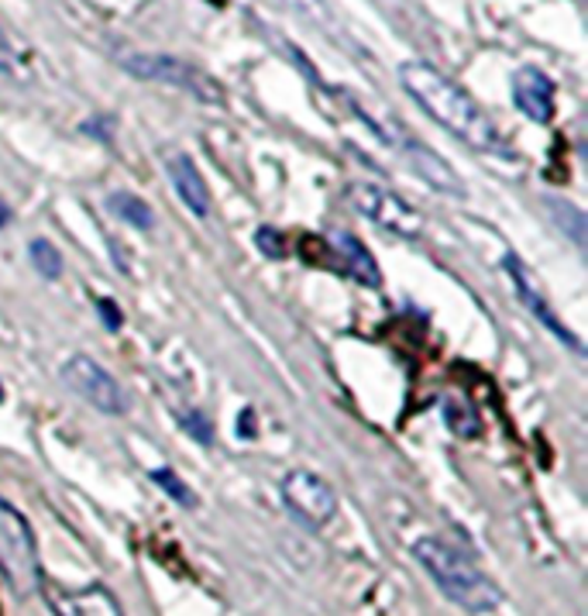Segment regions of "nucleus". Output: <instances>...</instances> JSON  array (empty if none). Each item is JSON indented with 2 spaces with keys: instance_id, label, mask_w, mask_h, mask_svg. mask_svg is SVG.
Masks as SVG:
<instances>
[{
  "instance_id": "1",
  "label": "nucleus",
  "mask_w": 588,
  "mask_h": 616,
  "mask_svg": "<svg viewBox=\"0 0 588 616\" xmlns=\"http://www.w3.org/2000/svg\"><path fill=\"white\" fill-rule=\"evenodd\" d=\"M399 83L406 97L414 100L434 125H440L448 135L464 141L468 149H479L489 156H510L506 138L489 121V114L479 107V100L464 91L461 83L445 76L437 66L424 59H409L399 66Z\"/></svg>"
},
{
  "instance_id": "2",
  "label": "nucleus",
  "mask_w": 588,
  "mask_h": 616,
  "mask_svg": "<svg viewBox=\"0 0 588 616\" xmlns=\"http://www.w3.org/2000/svg\"><path fill=\"white\" fill-rule=\"evenodd\" d=\"M417 562L427 569V575L437 582V590L445 593L451 603H458L468 613H489L503 603V590L468 559L464 551L440 538H420L414 544Z\"/></svg>"
},
{
  "instance_id": "3",
  "label": "nucleus",
  "mask_w": 588,
  "mask_h": 616,
  "mask_svg": "<svg viewBox=\"0 0 588 616\" xmlns=\"http://www.w3.org/2000/svg\"><path fill=\"white\" fill-rule=\"evenodd\" d=\"M121 66L138 76V79H152V83H165L175 86V91H183L203 104H221L224 91L214 76H207L203 70H196L193 63L180 55H165V52H128L121 59Z\"/></svg>"
},
{
  "instance_id": "4",
  "label": "nucleus",
  "mask_w": 588,
  "mask_h": 616,
  "mask_svg": "<svg viewBox=\"0 0 588 616\" xmlns=\"http://www.w3.org/2000/svg\"><path fill=\"white\" fill-rule=\"evenodd\" d=\"M348 203L362 217H368L375 227L399 234V238H420V231H424V217H420V211L414 208V203H406L399 193L378 187V183H368V180L351 183L348 187Z\"/></svg>"
},
{
  "instance_id": "5",
  "label": "nucleus",
  "mask_w": 588,
  "mask_h": 616,
  "mask_svg": "<svg viewBox=\"0 0 588 616\" xmlns=\"http://www.w3.org/2000/svg\"><path fill=\"white\" fill-rule=\"evenodd\" d=\"M0 565H4L14 590L24 596L39 585V548L28 520L0 500Z\"/></svg>"
},
{
  "instance_id": "6",
  "label": "nucleus",
  "mask_w": 588,
  "mask_h": 616,
  "mask_svg": "<svg viewBox=\"0 0 588 616\" xmlns=\"http://www.w3.org/2000/svg\"><path fill=\"white\" fill-rule=\"evenodd\" d=\"M63 383L79 396L86 400L94 410H100V414L107 417H125L131 410V396L128 390L117 383V379L90 355H73L66 359L63 365Z\"/></svg>"
},
{
  "instance_id": "7",
  "label": "nucleus",
  "mask_w": 588,
  "mask_h": 616,
  "mask_svg": "<svg viewBox=\"0 0 588 616\" xmlns=\"http://www.w3.org/2000/svg\"><path fill=\"white\" fill-rule=\"evenodd\" d=\"M282 500H286V507L292 513H297L310 527H323L338 513L334 489L323 482L320 476L307 472V468H297V472H289L282 479Z\"/></svg>"
},
{
  "instance_id": "8",
  "label": "nucleus",
  "mask_w": 588,
  "mask_h": 616,
  "mask_svg": "<svg viewBox=\"0 0 588 616\" xmlns=\"http://www.w3.org/2000/svg\"><path fill=\"white\" fill-rule=\"evenodd\" d=\"M503 266L510 269V276H513V286H516V293H520V300H523V307L531 310L541 325L557 338V341H565L568 348H575V351H581V341L562 325V320H557V314L550 310V304L544 300V293L537 289V283H534V276H531V269L523 266V262L516 258V255H506L503 258Z\"/></svg>"
},
{
  "instance_id": "9",
  "label": "nucleus",
  "mask_w": 588,
  "mask_h": 616,
  "mask_svg": "<svg viewBox=\"0 0 588 616\" xmlns=\"http://www.w3.org/2000/svg\"><path fill=\"white\" fill-rule=\"evenodd\" d=\"M165 176L180 197L186 203V211L200 221L211 217V190L203 183V176L196 169V162L186 152H165Z\"/></svg>"
},
{
  "instance_id": "10",
  "label": "nucleus",
  "mask_w": 588,
  "mask_h": 616,
  "mask_svg": "<svg viewBox=\"0 0 588 616\" xmlns=\"http://www.w3.org/2000/svg\"><path fill=\"white\" fill-rule=\"evenodd\" d=\"M513 104L520 107L523 117H531L537 125H547L554 117V79L537 70V66H523L513 76Z\"/></svg>"
},
{
  "instance_id": "11",
  "label": "nucleus",
  "mask_w": 588,
  "mask_h": 616,
  "mask_svg": "<svg viewBox=\"0 0 588 616\" xmlns=\"http://www.w3.org/2000/svg\"><path fill=\"white\" fill-rule=\"evenodd\" d=\"M399 149L406 152L409 166H414V172L420 176L424 183H430L434 190L440 193H451V197H464V183H461V176L448 166L445 156H437L434 149H427V145L414 141V138H406L399 141Z\"/></svg>"
},
{
  "instance_id": "12",
  "label": "nucleus",
  "mask_w": 588,
  "mask_h": 616,
  "mask_svg": "<svg viewBox=\"0 0 588 616\" xmlns=\"http://www.w3.org/2000/svg\"><path fill=\"white\" fill-rule=\"evenodd\" d=\"M45 599L55 609V616H121L114 596L100 585H90V590L79 593H63L55 585H45Z\"/></svg>"
},
{
  "instance_id": "13",
  "label": "nucleus",
  "mask_w": 588,
  "mask_h": 616,
  "mask_svg": "<svg viewBox=\"0 0 588 616\" xmlns=\"http://www.w3.org/2000/svg\"><path fill=\"white\" fill-rule=\"evenodd\" d=\"M331 245H334V252H338V258H341V269H344L351 279L362 283V286H372V289L382 286V269H378V262L368 255V248L355 238V234L334 231V234H331Z\"/></svg>"
},
{
  "instance_id": "14",
  "label": "nucleus",
  "mask_w": 588,
  "mask_h": 616,
  "mask_svg": "<svg viewBox=\"0 0 588 616\" xmlns=\"http://www.w3.org/2000/svg\"><path fill=\"white\" fill-rule=\"evenodd\" d=\"M107 211L114 217H121L125 224H131L135 231H152L156 227L152 208L141 197H135V193H110L107 197Z\"/></svg>"
},
{
  "instance_id": "15",
  "label": "nucleus",
  "mask_w": 588,
  "mask_h": 616,
  "mask_svg": "<svg viewBox=\"0 0 588 616\" xmlns=\"http://www.w3.org/2000/svg\"><path fill=\"white\" fill-rule=\"evenodd\" d=\"M28 258H32V266L39 269L42 279L55 283L58 276H63V252H58L49 238H35L32 245H28Z\"/></svg>"
},
{
  "instance_id": "16",
  "label": "nucleus",
  "mask_w": 588,
  "mask_h": 616,
  "mask_svg": "<svg viewBox=\"0 0 588 616\" xmlns=\"http://www.w3.org/2000/svg\"><path fill=\"white\" fill-rule=\"evenodd\" d=\"M445 424H448L451 434H458V437H475V434L482 431V424H479V417H475V410L468 406V403H461V400H448V403H445Z\"/></svg>"
},
{
  "instance_id": "17",
  "label": "nucleus",
  "mask_w": 588,
  "mask_h": 616,
  "mask_svg": "<svg viewBox=\"0 0 588 616\" xmlns=\"http://www.w3.org/2000/svg\"><path fill=\"white\" fill-rule=\"evenodd\" d=\"M152 479H156V486H162L169 496H172V500L175 503H180V507H186V510H193L196 507V492L180 479V476H175L172 472V468H156V472H152Z\"/></svg>"
},
{
  "instance_id": "18",
  "label": "nucleus",
  "mask_w": 588,
  "mask_h": 616,
  "mask_svg": "<svg viewBox=\"0 0 588 616\" xmlns=\"http://www.w3.org/2000/svg\"><path fill=\"white\" fill-rule=\"evenodd\" d=\"M180 424L196 445H203V448L214 445V424L207 421V414H200V410H186V414L180 417Z\"/></svg>"
},
{
  "instance_id": "19",
  "label": "nucleus",
  "mask_w": 588,
  "mask_h": 616,
  "mask_svg": "<svg viewBox=\"0 0 588 616\" xmlns=\"http://www.w3.org/2000/svg\"><path fill=\"white\" fill-rule=\"evenodd\" d=\"M255 245L266 258H286V238H282V231L272 227V224H261L255 231Z\"/></svg>"
},
{
  "instance_id": "20",
  "label": "nucleus",
  "mask_w": 588,
  "mask_h": 616,
  "mask_svg": "<svg viewBox=\"0 0 588 616\" xmlns=\"http://www.w3.org/2000/svg\"><path fill=\"white\" fill-rule=\"evenodd\" d=\"M286 8L300 11L313 21H331V11H328V0H282Z\"/></svg>"
},
{
  "instance_id": "21",
  "label": "nucleus",
  "mask_w": 588,
  "mask_h": 616,
  "mask_svg": "<svg viewBox=\"0 0 588 616\" xmlns=\"http://www.w3.org/2000/svg\"><path fill=\"white\" fill-rule=\"evenodd\" d=\"M97 310H100V320L110 328V331H121V325H125V317H121V307H117L114 300H100L97 304Z\"/></svg>"
},
{
  "instance_id": "22",
  "label": "nucleus",
  "mask_w": 588,
  "mask_h": 616,
  "mask_svg": "<svg viewBox=\"0 0 588 616\" xmlns=\"http://www.w3.org/2000/svg\"><path fill=\"white\" fill-rule=\"evenodd\" d=\"M83 131L86 135H97L100 141H110V121H107V117H104V121H86Z\"/></svg>"
},
{
  "instance_id": "23",
  "label": "nucleus",
  "mask_w": 588,
  "mask_h": 616,
  "mask_svg": "<svg viewBox=\"0 0 588 616\" xmlns=\"http://www.w3.org/2000/svg\"><path fill=\"white\" fill-rule=\"evenodd\" d=\"M0 70H11V42L4 35V28H0Z\"/></svg>"
},
{
  "instance_id": "24",
  "label": "nucleus",
  "mask_w": 588,
  "mask_h": 616,
  "mask_svg": "<svg viewBox=\"0 0 588 616\" xmlns=\"http://www.w3.org/2000/svg\"><path fill=\"white\" fill-rule=\"evenodd\" d=\"M11 224V208L4 203V197H0V227H8Z\"/></svg>"
},
{
  "instance_id": "25",
  "label": "nucleus",
  "mask_w": 588,
  "mask_h": 616,
  "mask_svg": "<svg viewBox=\"0 0 588 616\" xmlns=\"http://www.w3.org/2000/svg\"><path fill=\"white\" fill-rule=\"evenodd\" d=\"M0 400H4V386H0Z\"/></svg>"
}]
</instances>
